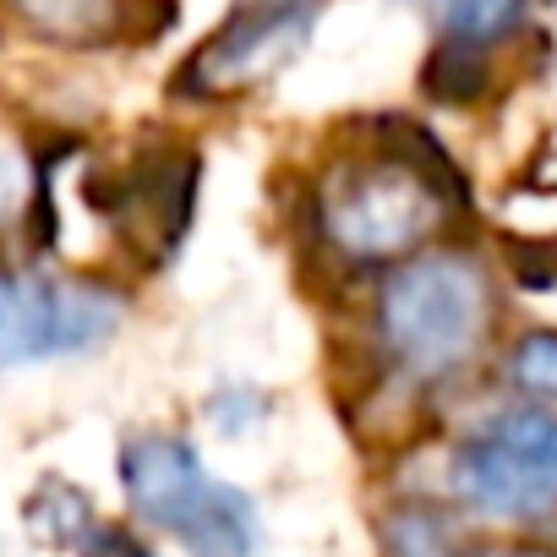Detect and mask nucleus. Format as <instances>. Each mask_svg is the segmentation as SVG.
I'll list each match as a JSON object with an SVG mask.
<instances>
[{"mask_svg":"<svg viewBox=\"0 0 557 557\" xmlns=\"http://www.w3.org/2000/svg\"><path fill=\"white\" fill-rule=\"evenodd\" d=\"M492 278L470 251H416L377 290V345L410 383L459 377L492 334Z\"/></svg>","mask_w":557,"mask_h":557,"instance_id":"obj_1","label":"nucleus"},{"mask_svg":"<svg viewBox=\"0 0 557 557\" xmlns=\"http://www.w3.org/2000/svg\"><path fill=\"white\" fill-rule=\"evenodd\" d=\"M121 492L132 513L170 530L186 557H257L262 513L240 486L208 475L197 448L170 432H137L121 443Z\"/></svg>","mask_w":557,"mask_h":557,"instance_id":"obj_2","label":"nucleus"},{"mask_svg":"<svg viewBox=\"0 0 557 557\" xmlns=\"http://www.w3.org/2000/svg\"><path fill=\"white\" fill-rule=\"evenodd\" d=\"M448 497L503 524L557 519V410L519 399L481 416L448 454Z\"/></svg>","mask_w":557,"mask_h":557,"instance_id":"obj_3","label":"nucleus"},{"mask_svg":"<svg viewBox=\"0 0 557 557\" xmlns=\"http://www.w3.org/2000/svg\"><path fill=\"white\" fill-rule=\"evenodd\" d=\"M448 213V197L421 181L410 164H399L394 153H377L367 164H345L318 202L323 235L334 251H345L350 262H405L416 257L437 224Z\"/></svg>","mask_w":557,"mask_h":557,"instance_id":"obj_4","label":"nucleus"},{"mask_svg":"<svg viewBox=\"0 0 557 557\" xmlns=\"http://www.w3.org/2000/svg\"><path fill=\"white\" fill-rule=\"evenodd\" d=\"M126 323V296L94 278L0 273V372L99 350Z\"/></svg>","mask_w":557,"mask_h":557,"instance_id":"obj_5","label":"nucleus"},{"mask_svg":"<svg viewBox=\"0 0 557 557\" xmlns=\"http://www.w3.org/2000/svg\"><path fill=\"white\" fill-rule=\"evenodd\" d=\"M318 12H323V0H246L186 61V72L175 77V94L224 99V94H246V88L278 77L312 45Z\"/></svg>","mask_w":557,"mask_h":557,"instance_id":"obj_6","label":"nucleus"},{"mask_svg":"<svg viewBox=\"0 0 557 557\" xmlns=\"http://www.w3.org/2000/svg\"><path fill=\"white\" fill-rule=\"evenodd\" d=\"M197 208V159L191 153H148L137 159V170L126 175V197L121 213L137 219V230H153V257H170L191 224Z\"/></svg>","mask_w":557,"mask_h":557,"instance_id":"obj_7","label":"nucleus"},{"mask_svg":"<svg viewBox=\"0 0 557 557\" xmlns=\"http://www.w3.org/2000/svg\"><path fill=\"white\" fill-rule=\"evenodd\" d=\"M23 524H28V535H34L39 546H50V552H83V541L99 530L94 497H88L83 486H72L66 475H45V481L28 492Z\"/></svg>","mask_w":557,"mask_h":557,"instance_id":"obj_8","label":"nucleus"},{"mask_svg":"<svg viewBox=\"0 0 557 557\" xmlns=\"http://www.w3.org/2000/svg\"><path fill=\"white\" fill-rule=\"evenodd\" d=\"M388 557H557V546H465L454 524L432 508H399L388 513Z\"/></svg>","mask_w":557,"mask_h":557,"instance_id":"obj_9","label":"nucleus"},{"mask_svg":"<svg viewBox=\"0 0 557 557\" xmlns=\"http://www.w3.org/2000/svg\"><path fill=\"white\" fill-rule=\"evenodd\" d=\"M503 377H508V388H513L524 405L557 410V329H530V334H519V339L508 345Z\"/></svg>","mask_w":557,"mask_h":557,"instance_id":"obj_10","label":"nucleus"},{"mask_svg":"<svg viewBox=\"0 0 557 557\" xmlns=\"http://www.w3.org/2000/svg\"><path fill=\"white\" fill-rule=\"evenodd\" d=\"M530 0H443V39L470 45V50H492L497 39H508L524 23Z\"/></svg>","mask_w":557,"mask_h":557,"instance_id":"obj_11","label":"nucleus"},{"mask_svg":"<svg viewBox=\"0 0 557 557\" xmlns=\"http://www.w3.org/2000/svg\"><path fill=\"white\" fill-rule=\"evenodd\" d=\"M492 72H486V50H470V45H454L443 39L421 72V88L437 99V104H475L486 94Z\"/></svg>","mask_w":557,"mask_h":557,"instance_id":"obj_12","label":"nucleus"},{"mask_svg":"<svg viewBox=\"0 0 557 557\" xmlns=\"http://www.w3.org/2000/svg\"><path fill=\"white\" fill-rule=\"evenodd\" d=\"M12 7L50 39L61 45H83L99 39L115 23V0H12Z\"/></svg>","mask_w":557,"mask_h":557,"instance_id":"obj_13","label":"nucleus"},{"mask_svg":"<svg viewBox=\"0 0 557 557\" xmlns=\"http://www.w3.org/2000/svg\"><path fill=\"white\" fill-rule=\"evenodd\" d=\"M262 410H268V399H257V394H246V388H224V394H213V399H208V416H213L230 437H240Z\"/></svg>","mask_w":557,"mask_h":557,"instance_id":"obj_14","label":"nucleus"},{"mask_svg":"<svg viewBox=\"0 0 557 557\" xmlns=\"http://www.w3.org/2000/svg\"><path fill=\"white\" fill-rule=\"evenodd\" d=\"M77 557H153L132 530H115V524H99L88 541H83V552Z\"/></svg>","mask_w":557,"mask_h":557,"instance_id":"obj_15","label":"nucleus"},{"mask_svg":"<svg viewBox=\"0 0 557 557\" xmlns=\"http://www.w3.org/2000/svg\"><path fill=\"white\" fill-rule=\"evenodd\" d=\"M17 197H23V164L12 148H0V219L17 208Z\"/></svg>","mask_w":557,"mask_h":557,"instance_id":"obj_16","label":"nucleus"},{"mask_svg":"<svg viewBox=\"0 0 557 557\" xmlns=\"http://www.w3.org/2000/svg\"><path fill=\"white\" fill-rule=\"evenodd\" d=\"M432 7H443V0H432Z\"/></svg>","mask_w":557,"mask_h":557,"instance_id":"obj_17","label":"nucleus"}]
</instances>
